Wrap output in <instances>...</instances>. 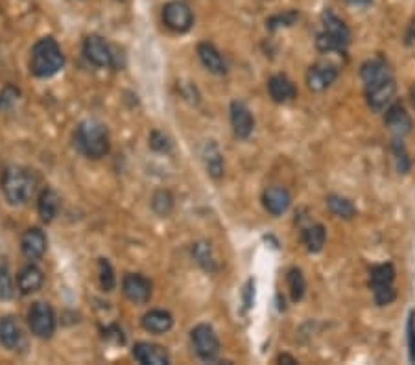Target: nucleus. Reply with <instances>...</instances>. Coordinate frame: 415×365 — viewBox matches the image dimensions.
<instances>
[{"instance_id": "obj_39", "label": "nucleus", "mask_w": 415, "mask_h": 365, "mask_svg": "<svg viewBox=\"0 0 415 365\" xmlns=\"http://www.w3.org/2000/svg\"><path fill=\"white\" fill-rule=\"evenodd\" d=\"M255 282H253L251 279L248 280V284H246V288H244V305H246V308H251L253 307V297H255Z\"/></svg>"}, {"instance_id": "obj_6", "label": "nucleus", "mask_w": 415, "mask_h": 365, "mask_svg": "<svg viewBox=\"0 0 415 365\" xmlns=\"http://www.w3.org/2000/svg\"><path fill=\"white\" fill-rule=\"evenodd\" d=\"M163 21L172 32L185 33L194 24V15H192L189 4L181 2V0H172L163 8Z\"/></svg>"}, {"instance_id": "obj_16", "label": "nucleus", "mask_w": 415, "mask_h": 365, "mask_svg": "<svg viewBox=\"0 0 415 365\" xmlns=\"http://www.w3.org/2000/svg\"><path fill=\"white\" fill-rule=\"evenodd\" d=\"M21 249L28 260H39L46 251V235L37 227L24 231L23 238H21Z\"/></svg>"}, {"instance_id": "obj_19", "label": "nucleus", "mask_w": 415, "mask_h": 365, "mask_svg": "<svg viewBox=\"0 0 415 365\" xmlns=\"http://www.w3.org/2000/svg\"><path fill=\"white\" fill-rule=\"evenodd\" d=\"M201 157L205 162V170L212 179L220 181L224 177V155H221L220 148L214 140H207L201 149Z\"/></svg>"}, {"instance_id": "obj_34", "label": "nucleus", "mask_w": 415, "mask_h": 365, "mask_svg": "<svg viewBox=\"0 0 415 365\" xmlns=\"http://www.w3.org/2000/svg\"><path fill=\"white\" fill-rule=\"evenodd\" d=\"M19 96H21V90L15 89L14 85H6L0 90V111H9L17 104Z\"/></svg>"}, {"instance_id": "obj_29", "label": "nucleus", "mask_w": 415, "mask_h": 365, "mask_svg": "<svg viewBox=\"0 0 415 365\" xmlns=\"http://www.w3.org/2000/svg\"><path fill=\"white\" fill-rule=\"evenodd\" d=\"M286 282H288L290 295H292V301L298 302L301 301L303 295H305V290H307V280L299 268H292L286 275Z\"/></svg>"}, {"instance_id": "obj_33", "label": "nucleus", "mask_w": 415, "mask_h": 365, "mask_svg": "<svg viewBox=\"0 0 415 365\" xmlns=\"http://www.w3.org/2000/svg\"><path fill=\"white\" fill-rule=\"evenodd\" d=\"M393 155H395V161H397V170L401 171V174H406L408 170H410V157H408V152H406V146L402 144V140H395L393 142Z\"/></svg>"}, {"instance_id": "obj_25", "label": "nucleus", "mask_w": 415, "mask_h": 365, "mask_svg": "<svg viewBox=\"0 0 415 365\" xmlns=\"http://www.w3.org/2000/svg\"><path fill=\"white\" fill-rule=\"evenodd\" d=\"M327 240V231L321 223H314V226H308L307 229H303V242L307 245L308 253H320L325 245Z\"/></svg>"}, {"instance_id": "obj_2", "label": "nucleus", "mask_w": 415, "mask_h": 365, "mask_svg": "<svg viewBox=\"0 0 415 365\" xmlns=\"http://www.w3.org/2000/svg\"><path fill=\"white\" fill-rule=\"evenodd\" d=\"M36 179L23 166H8L2 174V194L11 207H23L32 198Z\"/></svg>"}, {"instance_id": "obj_21", "label": "nucleus", "mask_w": 415, "mask_h": 365, "mask_svg": "<svg viewBox=\"0 0 415 365\" xmlns=\"http://www.w3.org/2000/svg\"><path fill=\"white\" fill-rule=\"evenodd\" d=\"M0 343L8 351H17L23 343V330L11 316L0 317Z\"/></svg>"}, {"instance_id": "obj_11", "label": "nucleus", "mask_w": 415, "mask_h": 365, "mask_svg": "<svg viewBox=\"0 0 415 365\" xmlns=\"http://www.w3.org/2000/svg\"><path fill=\"white\" fill-rule=\"evenodd\" d=\"M229 117H231V126H233V131L238 139H249V135L253 133V127H255V120H253V115L249 111L248 105L244 102H238L235 100L231 104L229 109Z\"/></svg>"}, {"instance_id": "obj_10", "label": "nucleus", "mask_w": 415, "mask_h": 365, "mask_svg": "<svg viewBox=\"0 0 415 365\" xmlns=\"http://www.w3.org/2000/svg\"><path fill=\"white\" fill-rule=\"evenodd\" d=\"M83 54L89 59L90 63L95 67L105 68L113 65V54H111V48L105 43L104 37L100 36H89L83 43Z\"/></svg>"}, {"instance_id": "obj_4", "label": "nucleus", "mask_w": 415, "mask_h": 365, "mask_svg": "<svg viewBox=\"0 0 415 365\" xmlns=\"http://www.w3.org/2000/svg\"><path fill=\"white\" fill-rule=\"evenodd\" d=\"M28 324H30V330L37 338H52V334L56 330V314L48 302H33L30 312H28Z\"/></svg>"}, {"instance_id": "obj_13", "label": "nucleus", "mask_w": 415, "mask_h": 365, "mask_svg": "<svg viewBox=\"0 0 415 365\" xmlns=\"http://www.w3.org/2000/svg\"><path fill=\"white\" fill-rule=\"evenodd\" d=\"M321 24H323V33H327L330 39L336 41L340 46L347 48V45L351 43V30L342 18L336 17L330 9H325L321 14Z\"/></svg>"}, {"instance_id": "obj_17", "label": "nucleus", "mask_w": 415, "mask_h": 365, "mask_svg": "<svg viewBox=\"0 0 415 365\" xmlns=\"http://www.w3.org/2000/svg\"><path fill=\"white\" fill-rule=\"evenodd\" d=\"M268 92L275 104H288L298 96V89L292 81L283 74H275L268 80Z\"/></svg>"}, {"instance_id": "obj_20", "label": "nucleus", "mask_w": 415, "mask_h": 365, "mask_svg": "<svg viewBox=\"0 0 415 365\" xmlns=\"http://www.w3.org/2000/svg\"><path fill=\"white\" fill-rule=\"evenodd\" d=\"M198 55L199 61L204 63V67L207 68L209 73L216 74V76H224L227 73L226 61H224V58H221L216 46L211 45V43H199Z\"/></svg>"}, {"instance_id": "obj_42", "label": "nucleus", "mask_w": 415, "mask_h": 365, "mask_svg": "<svg viewBox=\"0 0 415 365\" xmlns=\"http://www.w3.org/2000/svg\"><path fill=\"white\" fill-rule=\"evenodd\" d=\"M410 100H411V105L415 107V85L410 89Z\"/></svg>"}, {"instance_id": "obj_41", "label": "nucleus", "mask_w": 415, "mask_h": 365, "mask_svg": "<svg viewBox=\"0 0 415 365\" xmlns=\"http://www.w3.org/2000/svg\"><path fill=\"white\" fill-rule=\"evenodd\" d=\"M345 2L352 6H364V4H369L371 0H345Z\"/></svg>"}, {"instance_id": "obj_30", "label": "nucleus", "mask_w": 415, "mask_h": 365, "mask_svg": "<svg viewBox=\"0 0 415 365\" xmlns=\"http://www.w3.org/2000/svg\"><path fill=\"white\" fill-rule=\"evenodd\" d=\"M152 208L159 216H168L172 208H174V198H172L170 192L168 190H157L152 196Z\"/></svg>"}, {"instance_id": "obj_7", "label": "nucleus", "mask_w": 415, "mask_h": 365, "mask_svg": "<svg viewBox=\"0 0 415 365\" xmlns=\"http://www.w3.org/2000/svg\"><path fill=\"white\" fill-rule=\"evenodd\" d=\"M340 70L334 63L329 61H320V63L312 65L307 70V85L312 92H323L332 85L336 78H338Z\"/></svg>"}, {"instance_id": "obj_36", "label": "nucleus", "mask_w": 415, "mask_h": 365, "mask_svg": "<svg viewBox=\"0 0 415 365\" xmlns=\"http://www.w3.org/2000/svg\"><path fill=\"white\" fill-rule=\"evenodd\" d=\"M298 18H299L298 11H286V14H280V15H275V17H271L270 21H268V28H270V30H277V28H280V26H292Z\"/></svg>"}, {"instance_id": "obj_12", "label": "nucleus", "mask_w": 415, "mask_h": 365, "mask_svg": "<svg viewBox=\"0 0 415 365\" xmlns=\"http://www.w3.org/2000/svg\"><path fill=\"white\" fill-rule=\"evenodd\" d=\"M262 203H264V208L270 212L271 216H283L292 205V196L285 186L273 185L264 190Z\"/></svg>"}, {"instance_id": "obj_23", "label": "nucleus", "mask_w": 415, "mask_h": 365, "mask_svg": "<svg viewBox=\"0 0 415 365\" xmlns=\"http://www.w3.org/2000/svg\"><path fill=\"white\" fill-rule=\"evenodd\" d=\"M174 327V317L167 310H149L142 317V329L152 334H167Z\"/></svg>"}, {"instance_id": "obj_38", "label": "nucleus", "mask_w": 415, "mask_h": 365, "mask_svg": "<svg viewBox=\"0 0 415 365\" xmlns=\"http://www.w3.org/2000/svg\"><path fill=\"white\" fill-rule=\"evenodd\" d=\"M408 351H410V360L415 361V312H410V319H408Z\"/></svg>"}, {"instance_id": "obj_35", "label": "nucleus", "mask_w": 415, "mask_h": 365, "mask_svg": "<svg viewBox=\"0 0 415 365\" xmlns=\"http://www.w3.org/2000/svg\"><path fill=\"white\" fill-rule=\"evenodd\" d=\"M149 148L154 149V152H159V154H168L172 149V142L164 133L154 131V133L149 135Z\"/></svg>"}, {"instance_id": "obj_9", "label": "nucleus", "mask_w": 415, "mask_h": 365, "mask_svg": "<svg viewBox=\"0 0 415 365\" xmlns=\"http://www.w3.org/2000/svg\"><path fill=\"white\" fill-rule=\"evenodd\" d=\"M122 292L133 305H146L152 297V282L145 275L130 273L122 280Z\"/></svg>"}, {"instance_id": "obj_40", "label": "nucleus", "mask_w": 415, "mask_h": 365, "mask_svg": "<svg viewBox=\"0 0 415 365\" xmlns=\"http://www.w3.org/2000/svg\"><path fill=\"white\" fill-rule=\"evenodd\" d=\"M277 361H280V364H286V365H293L298 364V360L292 356H288V354H280L279 358H277Z\"/></svg>"}, {"instance_id": "obj_5", "label": "nucleus", "mask_w": 415, "mask_h": 365, "mask_svg": "<svg viewBox=\"0 0 415 365\" xmlns=\"http://www.w3.org/2000/svg\"><path fill=\"white\" fill-rule=\"evenodd\" d=\"M190 339H192V345H194V351L199 358L204 361H212L216 360V356L220 354V339H218L216 332L212 327L201 323L196 324L192 332H190Z\"/></svg>"}, {"instance_id": "obj_18", "label": "nucleus", "mask_w": 415, "mask_h": 365, "mask_svg": "<svg viewBox=\"0 0 415 365\" xmlns=\"http://www.w3.org/2000/svg\"><path fill=\"white\" fill-rule=\"evenodd\" d=\"M43 282H45V275H43V271L37 266H33V264H28V266H24L23 270L19 271L17 288L23 295H32V293L39 292Z\"/></svg>"}, {"instance_id": "obj_32", "label": "nucleus", "mask_w": 415, "mask_h": 365, "mask_svg": "<svg viewBox=\"0 0 415 365\" xmlns=\"http://www.w3.org/2000/svg\"><path fill=\"white\" fill-rule=\"evenodd\" d=\"M98 273H100V286H102V290H104V292H111V290L115 288V282H117V279H115L113 266L109 264V260H105V258H100Z\"/></svg>"}, {"instance_id": "obj_31", "label": "nucleus", "mask_w": 415, "mask_h": 365, "mask_svg": "<svg viewBox=\"0 0 415 365\" xmlns=\"http://www.w3.org/2000/svg\"><path fill=\"white\" fill-rule=\"evenodd\" d=\"M15 295V286L11 273H9L8 264L0 262V299L2 301H9Z\"/></svg>"}, {"instance_id": "obj_8", "label": "nucleus", "mask_w": 415, "mask_h": 365, "mask_svg": "<svg viewBox=\"0 0 415 365\" xmlns=\"http://www.w3.org/2000/svg\"><path fill=\"white\" fill-rule=\"evenodd\" d=\"M395 90H397V85H395V80H393V78H388V80L374 83V85L366 87L367 105H369L373 111L380 113V111H384L386 107H389L393 96H395Z\"/></svg>"}, {"instance_id": "obj_15", "label": "nucleus", "mask_w": 415, "mask_h": 365, "mask_svg": "<svg viewBox=\"0 0 415 365\" xmlns=\"http://www.w3.org/2000/svg\"><path fill=\"white\" fill-rule=\"evenodd\" d=\"M133 356L137 361L145 365H168L170 364V354L164 347L155 345V343L140 342L133 347Z\"/></svg>"}, {"instance_id": "obj_24", "label": "nucleus", "mask_w": 415, "mask_h": 365, "mask_svg": "<svg viewBox=\"0 0 415 365\" xmlns=\"http://www.w3.org/2000/svg\"><path fill=\"white\" fill-rule=\"evenodd\" d=\"M37 212H39V218L45 223L54 221V218L58 216L59 212V196L54 189L46 186L41 194H39V199H37Z\"/></svg>"}, {"instance_id": "obj_22", "label": "nucleus", "mask_w": 415, "mask_h": 365, "mask_svg": "<svg viewBox=\"0 0 415 365\" xmlns=\"http://www.w3.org/2000/svg\"><path fill=\"white\" fill-rule=\"evenodd\" d=\"M360 76L362 80H364V83H366V87L374 85V83H379V81L388 80V78H393L388 63H386L382 58L369 59V61H366V63L362 65Z\"/></svg>"}, {"instance_id": "obj_26", "label": "nucleus", "mask_w": 415, "mask_h": 365, "mask_svg": "<svg viewBox=\"0 0 415 365\" xmlns=\"http://www.w3.org/2000/svg\"><path fill=\"white\" fill-rule=\"evenodd\" d=\"M192 257H194V260L198 262L199 266L204 268L205 271H209V273L218 271L216 258H214V253H212L211 243L196 242L194 245H192Z\"/></svg>"}, {"instance_id": "obj_3", "label": "nucleus", "mask_w": 415, "mask_h": 365, "mask_svg": "<svg viewBox=\"0 0 415 365\" xmlns=\"http://www.w3.org/2000/svg\"><path fill=\"white\" fill-rule=\"evenodd\" d=\"M76 144L89 159H102L109 154L107 127L98 120H83L76 129Z\"/></svg>"}, {"instance_id": "obj_1", "label": "nucleus", "mask_w": 415, "mask_h": 365, "mask_svg": "<svg viewBox=\"0 0 415 365\" xmlns=\"http://www.w3.org/2000/svg\"><path fill=\"white\" fill-rule=\"evenodd\" d=\"M65 65V55L59 48L58 41L43 37L33 45L30 55V73L36 78H52Z\"/></svg>"}, {"instance_id": "obj_28", "label": "nucleus", "mask_w": 415, "mask_h": 365, "mask_svg": "<svg viewBox=\"0 0 415 365\" xmlns=\"http://www.w3.org/2000/svg\"><path fill=\"white\" fill-rule=\"evenodd\" d=\"M395 280V268L392 264H380L371 270V290L382 288V286H393Z\"/></svg>"}, {"instance_id": "obj_14", "label": "nucleus", "mask_w": 415, "mask_h": 365, "mask_svg": "<svg viewBox=\"0 0 415 365\" xmlns=\"http://www.w3.org/2000/svg\"><path fill=\"white\" fill-rule=\"evenodd\" d=\"M384 122H386V126L393 135L401 137V139L408 135L411 131V126H414L410 115L406 113V109L402 107V104H389V107L386 109Z\"/></svg>"}, {"instance_id": "obj_27", "label": "nucleus", "mask_w": 415, "mask_h": 365, "mask_svg": "<svg viewBox=\"0 0 415 365\" xmlns=\"http://www.w3.org/2000/svg\"><path fill=\"white\" fill-rule=\"evenodd\" d=\"M327 207H329V211L332 212L334 216L343 218V220H352V218L357 216L354 205L347 198H343V196L330 194L327 198Z\"/></svg>"}, {"instance_id": "obj_37", "label": "nucleus", "mask_w": 415, "mask_h": 365, "mask_svg": "<svg viewBox=\"0 0 415 365\" xmlns=\"http://www.w3.org/2000/svg\"><path fill=\"white\" fill-rule=\"evenodd\" d=\"M373 295H374V302H377L379 307H386V305L393 302L395 301V297H397V293H395V288H393V286H382V288H374Z\"/></svg>"}]
</instances>
